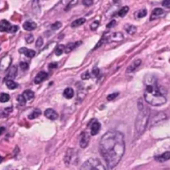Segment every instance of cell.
<instances>
[{"mask_svg": "<svg viewBox=\"0 0 170 170\" xmlns=\"http://www.w3.org/2000/svg\"><path fill=\"white\" fill-rule=\"evenodd\" d=\"M99 150L109 169L118 164L125 152L124 135L121 132L111 130L102 136Z\"/></svg>", "mask_w": 170, "mask_h": 170, "instance_id": "cell-1", "label": "cell"}, {"mask_svg": "<svg viewBox=\"0 0 170 170\" xmlns=\"http://www.w3.org/2000/svg\"><path fill=\"white\" fill-rule=\"evenodd\" d=\"M146 88L144 92L145 101L153 106H160L164 105L167 99L158 86L157 80L154 77L146 78Z\"/></svg>", "mask_w": 170, "mask_h": 170, "instance_id": "cell-2", "label": "cell"}, {"mask_svg": "<svg viewBox=\"0 0 170 170\" xmlns=\"http://www.w3.org/2000/svg\"><path fill=\"white\" fill-rule=\"evenodd\" d=\"M138 108L139 112L135 119V125H134L135 137L137 138L141 136L145 131L149 121V116H150V110L144 105L142 100H139V101L138 102Z\"/></svg>", "mask_w": 170, "mask_h": 170, "instance_id": "cell-3", "label": "cell"}, {"mask_svg": "<svg viewBox=\"0 0 170 170\" xmlns=\"http://www.w3.org/2000/svg\"><path fill=\"white\" fill-rule=\"evenodd\" d=\"M82 170H92V169H97V170H104L105 167L103 165L102 162L98 159L92 158L84 162L83 165L81 166Z\"/></svg>", "mask_w": 170, "mask_h": 170, "instance_id": "cell-4", "label": "cell"}, {"mask_svg": "<svg viewBox=\"0 0 170 170\" xmlns=\"http://www.w3.org/2000/svg\"><path fill=\"white\" fill-rule=\"evenodd\" d=\"M74 159H78V155H77V152L75 149H69L67 153L65 154V158H64V162L69 165V164H75V161Z\"/></svg>", "mask_w": 170, "mask_h": 170, "instance_id": "cell-5", "label": "cell"}, {"mask_svg": "<svg viewBox=\"0 0 170 170\" xmlns=\"http://www.w3.org/2000/svg\"><path fill=\"white\" fill-rule=\"evenodd\" d=\"M11 63H12V57L10 56H8V55L4 56L0 60V71H7L9 68L10 66H11Z\"/></svg>", "mask_w": 170, "mask_h": 170, "instance_id": "cell-6", "label": "cell"}, {"mask_svg": "<svg viewBox=\"0 0 170 170\" xmlns=\"http://www.w3.org/2000/svg\"><path fill=\"white\" fill-rule=\"evenodd\" d=\"M90 140V136L87 132H83L81 135V139H80V142H79V145L82 149H85L88 147V143Z\"/></svg>", "mask_w": 170, "mask_h": 170, "instance_id": "cell-7", "label": "cell"}, {"mask_svg": "<svg viewBox=\"0 0 170 170\" xmlns=\"http://www.w3.org/2000/svg\"><path fill=\"white\" fill-rule=\"evenodd\" d=\"M17 74H18V68H17L16 66H13V67L9 69L8 73V75L6 76V77L4 78V80L7 81V80H13V79L17 77Z\"/></svg>", "mask_w": 170, "mask_h": 170, "instance_id": "cell-8", "label": "cell"}, {"mask_svg": "<svg viewBox=\"0 0 170 170\" xmlns=\"http://www.w3.org/2000/svg\"><path fill=\"white\" fill-rule=\"evenodd\" d=\"M108 42L109 41H113V42H119V41H122L124 40V35L122 32H114V33H111L110 35L108 36Z\"/></svg>", "mask_w": 170, "mask_h": 170, "instance_id": "cell-9", "label": "cell"}, {"mask_svg": "<svg viewBox=\"0 0 170 170\" xmlns=\"http://www.w3.org/2000/svg\"><path fill=\"white\" fill-rule=\"evenodd\" d=\"M44 116H45V117H47L48 119H51V120H55V119H58V117H59L58 113L53 109L46 110L45 112H44Z\"/></svg>", "mask_w": 170, "mask_h": 170, "instance_id": "cell-10", "label": "cell"}, {"mask_svg": "<svg viewBox=\"0 0 170 170\" xmlns=\"http://www.w3.org/2000/svg\"><path fill=\"white\" fill-rule=\"evenodd\" d=\"M48 78V73L45 71H39L34 78V83L40 84Z\"/></svg>", "mask_w": 170, "mask_h": 170, "instance_id": "cell-11", "label": "cell"}, {"mask_svg": "<svg viewBox=\"0 0 170 170\" xmlns=\"http://www.w3.org/2000/svg\"><path fill=\"white\" fill-rule=\"evenodd\" d=\"M141 62H142V61H141L140 59H137V60H135V61H133L132 64L129 65L128 67L127 68L126 72H127V73H131V72H133V71H135V70L140 66Z\"/></svg>", "mask_w": 170, "mask_h": 170, "instance_id": "cell-12", "label": "cell"}, {"mask_svg": "<svg viewBox=\"0 0 170 170\" xmlns=\"http://www.w3.org/2000/svg\"><path fill=\"white\" fill-rule=\"evenodd\" d=\"M164 9H162V8H154V11L152 12V14H151L150 21L156 19V18H158V17H161L162 15H164Z\"/></svg>", "mask_w": 170, "mask_h": 170, "instance_id": "cell-13", "label": "cell"}, {"mask_svg": "<svg viewBox=\"0 0 170 170\" xmlns=\"http://www.w3.org/2000/svg\"><path fill=\"white\" fill-rule=\"evenodd\" d=\"M19 52L20 53H22V54L25 55L27 57H29V58L33 57L35 56V54H36L35 51L31 50V49H28V48H26V47H22V48H20Z\"/></svg>", "mask_w": 170, "mask_h": 170, "instance_id": "cell-14", "label": "cell"}, {"mask_svg": "<svg viewBox=\"0 0 170 170\" xmlns=\"http://www.w3.org/2000/svg\"><path fill=\"white\" fill-rule=\"evenodd\" d=\"M82 43V42H71V43H69L65 46L64 47V52L65 53H69L70 51H73L74 49L79 46L80 44Z\"/></svg>", "mask_w": 170, "mask_h": 170, "instance_id": "cell-15", "label": "cell"}, {"mask_svg": "<svg viewBox=\"0 0 170 170\" xmlns=\"http://www.w3.org/2000/svg\"><path fill=\"white\" fill-rule=\"evenodd\" d=\"M11 28V24L7 20H2L0 22V32H8V30Z\"/></svg>", "mask_w": 170, "mask_h": 170, "instance_id": "cell-16", "label": "cell"}, {"mask_svg": "<svg viewBox=\"0 0 170 170\" xmlns=\"http://www.w3.org/2000/svg\"><path fill=\"white\" fill-rule=\"evenodd\" d=\"M168 159H170V152H165L163 154H160V155L155 157V160L160 162V163L165 162Z\"/></svg>", "mask_w": 170, "mask_h": 170, "instance_id": "cell-17", "label": "cell"}, {"mask_svg": "<svg viewBox=\"0 0 170 170\" xmlns=\"http://www.w3.org/2000/svg\"><path fill=\"white\" fill-rule=\"evenodd\" d=\"M101 128V125L100 123L98 121H95L94 123H93L91 125V135H96L99 131V129Z\"/></svg>", "mask_w": 170, "mask_h": 170, "instance_id": "cell-18", "label": "cell"}, {"mask_svg": "<svg viewBox=\"0 0 170 170\" xmlns=\"http://www.w3.org/2000/svg\"><path fill=\"white\" fill-rule=\"evenodd\" d=\"M23 28L26 31H33L37 28V24L33 22H25L23 23Z\"/></svg>", "mask_w": 170, "mask_h": 170, "instance_id": "cell-19", "label": "cell"}, {"mask_svg": "<svg viewBox=\"0 0 170 170\" xmlns=\"http://www.w3.org/2000/svg\"><path fill=\"white\" fill-rule=\"evenodd\" d=\"M73 95H74V91L73 90L72 88L70 87H68L66 88L64 91H63V96L67 98V99H71L73 97Z\"/></svg>", "mask_w": 170, "mask_h": 170, "instance_id": "cell-20", "label": "cell"}, {"mask_svg": "<svg viewBox=\"0 0 170 170\" xmlns=\"http://www.w3.org/2000/svg\"><path fill=\"white\" fill-rule=\"evenodd\" d=\"M85 22H86V19H85L84 18H80L79 19L74 20V21L72 23V24H71V27H72V28L79 27V26H81L82 24H83Z\"/></svg>", "mask_w": 170, "mask_h": 170, "instance_id": "cell-21", "label": "cell"}, {"mask_svg": "<svg viewBox=\"0 0 170 170\" xmlns=\"http://www.w3.org/2000/svg\"><path fill=\"white\" fill-rule=\"evenodd\" d=\"M23 96L26 99V100H32L34 97V92L30 90H27L23 92Z\"/></svg>", "mask_w": 170, "mask_h": 170, "instance_id": "cell-22", "label": "cell"}, {"mask_svg": "<svg viewBox=\"0 0 170 170\" xmlns=\"http://www.w3.org/2000/svg\"><path fill=\"white\" fill-rule=\"evenodd\" d=\"M41 115V110L39 109H35L34 110H33V112L31 113L30 115H29V119H33L39 117Z\"/></svg>", "mask_w": 170, "mask_h": 170, "instance_id": "cell-23", "label": "cell"}, {"mask_svg": "<svg viewBox=\"0 0 170 170\" xmlns=\"http://www.w3.org/2000/svg\"><path fill=\"white\" fill-rule=\"evenodd\" d=\"M6 86L10 90H14L18 87V84L16 82H14L13 80H8L6 81Z\"/></svg>", "mask_w": 170, "mask_h": 170, "instance_id": "cell-24", "label": "cell"}, {"mask_svg": "<svg viewBox=\"0 0 170 170\" xmlns=\"http://www.w3.org/2000/svg\"><path fill=\"white\" fill-rule=\"evenodd\" d=\"M129 11V8L127 6H124L121 9L119 10L118 12V15L119 17H121V18H123V17H124L126 14L127 13V12Z\"/></svg>", "mask_w": 170, "mask_h": 170, "instance_id": "cell-25", "label": "cell"}, {"mask_svg": "<svg viewBox=\"0 0 170 170\" xmlns=\"http://www.w3.org/2000/svg\"><path fill=\"white\" fill-rule=\"evenodd\" d=\"M64 47H65V46L63 45L57 46V47H56L55 50H54L56 56H60V55H62L63 53L64 52Z\"/></svg>", "mask_w": 170, "mask_h": 170, "instance_id": "cell-26", "label": "cell"}, {"mask_svg": "<svg viewBox=\"0 0 170 170\" xmlns=\"http://www.w3.org/2000/svg\"><path fill=\"white\" fill-rule=\"evenodd\" d=\"M10 100V96L7 93H2L0 95V101L2 103L8 102Z\"/></svg>", "mask_w": 170, "mask_h": 170, "instance_id": "cell-27", "label": "cell"}, {"mask_svg": "<svg viewBox=\"0 0 170 170\" xmlns=\"http://www.w3.org/2000/svg\"><path fill=\"white\" fill-rule=\"evenodd\" d=\"M136 31H137V28H136L135 26L130 25L127 27V32L129 34V35H133V34H134V33L136 32Z\"/></svg>", "mask_w": 170, "mask_h": 170, "instance_id": "cell-28", "label": "cell"}, {"mask_svg": "<svg viewBox=\"0 0 170 170\" xmlns=\"http://www.w3.org/2000/svg\"><path fill=\"white\" fill-rule=\"evenodd\" d=\"M17 100L19 101L20 106H24V105L26 104V99L24 98V96H23V95H19V96H18V98H17Z\"/></svg>", "mask_w": 170, "mask_h": 170, "instance_id": "cell-29", "label": "cell"}, {"mask_svg": "<svg viewBox=\"0 0 170 170\" xmlns=\"http://www.w3.org/2000/svg\"><path fill=\"white\" fill-rule=\"evenodd\" d=\"M147 10L146 9H142L140 11H138V13H137V17L138 18H142L147 15Z\"/></svg>", "mask_w": 170, "mask_h": 170, "instance_id": "cell-30", "label": "cell"}, {"mask_svg": "<svg viewBox=\"0 0 170 170\" xmlns=\"http://www.w3.org/2000/svg\"><path fill=\"white\" fill-rule=\"evenodd\" d=\"M39 0H33V4H32V6H33V8L34 11H36V12H39Z\"/></svg>", "mask_w": 170, "mask_h": 170, "instance_id": "cell-31", "label": "cell"}, {"mask_svg": "<svg viewBox=\"0 0 170 170\" xmlns=\"http://www.w3.org/2000/svg\"><path fill=\"white\" fill-rule=\"evenodd\" d=\"M61 27H62V23H60V22H56V23H54L53 24L51 25V28H52L53 30H58V29L60 28Z\"/></svg>", "mask_w": 170, "mask_h": 170, "instance_id": "cell-32", "label": "cell"}, {"mask_svg": "<svg viewBox=\"0 0 170 170\" xmlns=\"http://www.w3.org/2000/svg\"><path fill=\"white\" fill-rule=\"evenodd\" d=\"M19 67H20V68H21V69L23 70V71H26V70H28V69H29V64H28L27 62H24V61H22V62H20Z\"/></svg>", "mask_w": 170, "mask_h": 170, "instance_id": "cell-33", "label": "cell"}, {"mask_svg": "<svg viewBox=\"0 0 170 170\" xmlns=\"http://www.w3.org/2000/svg\"><path fill=\"white\" fill-rule=\"evenodd\" d=\"M82 3L84 6L90 7L93 4V0H83Z\"/></svg>", "mask_w": 170, "mask_h": 170, "instance_id": "cell-34", "label": "cell"}, {"mask_svg": "<svg viewBox=\"0 0 170 170\" xmlns=\"http://www.w3.org/2000/svg\"><path fill=\"white\" fill-rule=\"evenodd\" d=\"M78 1H79V0H72V1H71V2H70V3L68 4V6H67V8H65L66 11H68V10L70 9V8H71L72 7L74 6L76 3H78Z\"/></svg>", "mask_w": 170, "mask_h": 170, "instance_id": "cell-35", "label": "cell"}, {"mask_svg": "<svg viewBox=\"0 0 170 170\" xmlns=\"http://www.w3.org/2000/svg\"><path fill=\"white\" fill-rule=\"evenodd\" d=\"M98 26H99V22L98 21H94L93 23H92L91 26H90V28H91L92 31H94V30L98 28Z\"/></svg>", "mask_w": 170, "mask_h": 170, "instance_id": "cell-36", "label": "cell"}, {"mask_svg": "<svg viewBox=\"0 0 170 170\" xmlns=\"http://www.w3.org/2000/svg\"><path fill=\"white\" fill-rule=\"evenodd\" d=\"M118 96V92L110 94V95H108V96H107V100H108V101H110V100H114L116 97Z\"/></svg>", "mask_w": 170, "mask_h": 170, "instance_id": "cell-37", "label": "cell"}, {"mask_svg": "<svg viewBox=\"0 0 170 170\" xmlns=\"http://www.w3.org/2000/svg\"><path fill=\"white\" fill-rule=\"evenodd\" d=\"M42 44H43V40H42V38H39L36 42V47L40 48L42 46Z\"/></svg>", "mask_w": 170, "mask_h": 170, "instance_id": "cell-38", "label": "cell"}, {"mask_svg": "<svg viewBox=\"0 0 170 170\" xmlns=\"http://www.w3.org/2000/svg\"><path fill=\"white\" fill-rule=\"evenodd\" d=\"M81 77H82L83 80H88V79H89V77H90L89 72L88 71H85V72H83L81 75Z\"/></svg>", "mask_w": 170, "mask_h": 170, "instance_id": "cell-39", "label": "cell"}, {"mask_svg": "<svg viewBox=\"0 0 170 170\" xmlns=\"http://www.w3.org/2000/svg\"><path fill=\"white\" fill-rule=\"evenodd\" d=\"M18 29H19L18 26H11V28L8 30V32H10V33H15L18 31Z\"/></svg>", "mask_w": 170, "mask_h": 170, "instance_id": "cell-40", "label": "cell"}, {"mask_svg": "<svg viewBox=\"0 0 170 170\" xmlns=\"http://www.w3.org/2000/svg\"><path fill=\"white\" fill-rule=\"evenodd\" d=\"M162 5L166 8H170V0H164L162 3Z\"/></svg>", "mask_w": 170, "mask_h": 170, "instance_id": "cell-41", "label": "cell"}, {"mask_svg": "<svg viewBox=\"0 0 170 170\" xmlns=\"http://www.w3.org/2000/svg\"><path fill=\"white\" fill-rule=\"evenodd\" d=\"M33 40H34V38H33V36L32 35V34H29V35L28 36V37L26 38V42H28V43H31V42H33Z\"/></svg>", "mask_w": 170, "mask_h": 170, "instance_id": "cell-42", "label": "cell"}, {"mask_svg": "<svg viewBox=\"0 0 170 170\" xmlns=\"http://www.w3.org/2000/svg\"><path fill=\"white\" fill-rule=\"evenodd\" d=\"M115 24H116V21H115V20H112L111 22L107 25V28H111L113 27H114Z\"/></svg>", "mask_w": 170, "mask_h": 170, "instance_id": "cell-43", "label": "cell"}, {"mask_svg": "<svg viewBox=\"0 0 170 170\" xmlns=\"http://www.w3.org/2000/svg\"><path fill=\"white\" fill-rule=\"evenodd\" d=\"M58 67V63L57 62H53V63H50V64L49 65V69H51V68H56Z\"/></svg>", "mask_w": 170, "mask_h": 170, "instance_id": "cell-44", "label": "cell"}, {"mask_svg": "<svg viewBox=\"0 0 170 170\" xmlns=\"http://www.w3.org/2000/svg\"><path fill=\"white\" fill-rule=\"evenodd\" d=\"M93 74L96 76V77H98V74H99V70H98V68H94L93 70Z\"/></svg>", "mask_w": 170, "mask_h": 170, "instance_id": "cell-45", "label": "cell"}, {"mask_svg": "<svg viewBox=\"0 0 170 170\" xmlns=\"http://www.w3.org/2000/svg\"><path fill=\"white\" fill-rule=\"evenodd\" d=\"M4 130H5V128H4V127H0V135L3 134Z\"/></svg>", "mask_w": 170, "mask_h": 170, "instance_id": "cell-46", "label": "cell"}, {"mask_svg": "<svg viewBox=\"0 0 170 170\" xmlns=\"http://www.w3.org/2000/svg\"><path fill=\"white\" fill-rule=\"evenodd\" d=\"M2 161H3V157H2V156H0V163H1Z\"/></svg>", "mask_w": 170, "mask_h": 170, "instance_id": "cell-47", "label": "cell"}]
</instances>
